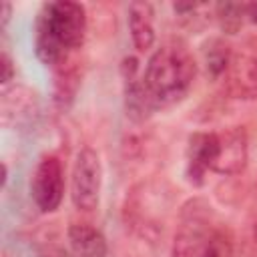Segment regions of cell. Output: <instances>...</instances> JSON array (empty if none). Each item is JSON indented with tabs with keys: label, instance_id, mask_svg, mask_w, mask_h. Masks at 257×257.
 <instances>
[{
	"label": "cell",
	"instance_id": "6da1fadb",
	"mask_svg": "<svg viewBox=\"0 0 257 257\" xmlns=\"http://www.w3.org/2000/svg\"><path fill=\"white\" fill-rule=\"evenodd\" d=\"M86 10L78 2L56 0L46 2L34 26V50L40 62L56 66L84 44Z\"/></svg>",
	"mask_w": 257,
	"mask_h": 257
},
{
	"label": "cell",
	"instance_id": "8fae6325",
	"mask_svg": "<svg viewBox=\"0 0 257 257\" xmlns=\"http://www.w3.org/2000/svg\"><path fill=\"white\" fill-rule=\"evenodd\" d=\"M52 70H54V92H52L54 104L58 110H68L82 82L80 62L70 54L64 60H60L56 66H52Z\"/></svg>",
	"mask_w": 257,
	"mask_h": 257
},
{
	"label": "cell",
	"instance_id": "277c9868",
	"mask_svg": "<svg viewBox=\"0 0 257 257\" xmlns=\"http://www.w3.org/2000/svg\"><path fill=\"white\" fill-rule=\"evenodd\" d=\"M102 189V163L94 149L78 151L70 175V199L78 211L90 213L98 207Z\"/></svg>",
	"mask_w": 257,
	"mask_h": 257
},
{
	"label": "cell",
	"instance_id": "9a60e30c",
	"mask_svg": "<svg viewBox=\"0 0 257 257\" xmlns=\"http://www.w3.org/2000/svg\"><path fill=\"white\" fill-rule=\"evenodd\" d=\"M217 20L223 32L237 34L243 26V20L247 18V4L245 2H221L215 6Z\"/></svg>",
	"mask_w": 257,
	"mask_h": 257
},
{
	"label": "cell",
	"instance_id": "ac0fdd59",
	"mask_svg": "<svg viewBox=\"0 0 257 257\" xmlns=\"http://www.w3.org/2000/svg\"><path fill=\"white\" fill-rule=\"evenodd\" d=\"M247 18L253 24H257V2H249L247 4Z\"/></svg>",
	"mask_w": 257,
	"mask_h": 257
},
{
	"label": "cell",
	"instance_id": "8992f818",
	"mask_svg": "<svg viewBox=\"0 0 257 257\" xmlns=\"http://www.w3.org/2000/svg\"><path fill=\"white\" fill-rule=\"evenodd\" d=\"M221 80L225 92L233 98L257 96V40H247L233 48L229 68Z\"/></svg>",
	"mask_w": 257,
	"mask_h": 257
},
{
	"label": "cell",
	"instance_id": "9c48e42d",
	"mask_svg": "<svg viewBox=\"0 0 257 257\" xmlns=\"http://www.w3.org/2000/svg\"><path fill=\"white\" fill-rule=\"evenodd\" d=\"M38 94L26 86H10L2 92L0 112L6 126H28L38 116Z\"/></svg>",
	"mask_w": 257,
	"mask_h": 257
},
{
	"label": "cell",
	"instance_id": "5b68a950",
	"mask_svg": "<svg viewBox=\"0 0 257 257\" xmlns=\"http://www.w3.org/2000/svg\"><path fill=\"white\" fill-rule=\"evenodd\" d=\"M30 197L42 213H54L64 197V169L56 155H44L30 179Z\"/></svg>",
	"mask_w": 257,
	"mask_h": 257
},
{
	"label": "cell",
	"instance_id": "e0dca14e",
	"mask_svg": "<svg viewBox=\"0 0 257 257\" xmlns=\"http://www.w3.org/2000/svg\"><path fill=\"white\" fill-rule=\"evenodd\" d=\"M10 14H12V4L10 2H4L2 4V28H6V24L10 20Z\"/></svg>",
	"mask_w": 257,
	"mask_h": 257
},
{
	"label": "cell",
	"instance_id": "7a4b0ae2",
	"mask_svg": "<svg viewBox=\"0 0 257 257\" xmlns=\"http://www.w3.org/2000/svg\"><path fill=\"white\" fill-rule=\"evenodd\" d=\"M173 257H235V235L207 203L191 201L181 211Z\"/></svg>",
	"mask_w": 257,
	"mask_h": 257
},
{
	"label": "cell",
	"instance_id": "3957f363",
	"mask_svg": "<svg viewBox=\"0 0 257 257\" xmlns=\"http://www.w3.org/2000/svg\"><path fill=\"white\" fill-rule=\"evenodd\" d=\"M197 76V60L181 38L165 40L149 58L143 82L157 108L187 96Z\"/></svg>",
	"mask_w": 257,
	"mask_h": 257
},
{
	"label": "cell",
	"instance_id": "5bb4252c",
	"mask_svg": "<svg viewBox=\"0 0 257 257\" xmlns=\"http://www.w3.org/2000/svg\"><path fill=\"white\" fill-rule=\"evenodd\" d=\"M201 52H203V64L207 68V74L213 80H221L229 68L233 46L223 38H209L203 44Z\"/></svg>",
	"mask_w": 257,
	"mask_h": 257
},
{
	"label": "cell",
	"instance_id": "30bf717a",
	"mask_svg": "<svg viewBox=\"0 0 257 257\" xmlns=\"http://www.w3.org/2000/svg\"><path fill=\"white\" fill-rule=\"evenodd\" d=\"M217 153V133H195L187 141V179L193 185H203V177L211 171Z\"/></svg>",
	"mask_w": 257,
	"mask_h": 257
},
{
	"label": "cell",
	"instance_id": "52a82bcc",
	"mask_svg": "<svg viewBox=\"0 0 257 257\" xmlns=\"http://www.w3.org/2000/svg\"><path fill=\"white\" fill-rule=\"evenodd\" d=\"M249 143L243 126L217 131V153L211 171L219 175H239L247 167Z\"/></svg>",
	"mask_w": 257,
	"mask_h": 257
},
{
	"label": "cell",
	"instance_id": "ba28073f",
	"mask_svg": "<svg viewBox=\"0 0 257 257\" xmlns=\"http://www.w3.org/2000/svg\"><path fill=\"white\" fill-rule=\"evenodd\" d=\"M120 72H122V82H124L126 116L135 122H145L157 110V106H155L151 94L147 92L143 76H139V58H135V56L122 58Z\"/></svg>",
	"mask_w": 257,
	"mask_h": 257
},
{
	"label": "cell",
	"instance_id": "4fadbf2b",
	"mask_svg": "<svg viewBox=\"0 0 257 257\" xmlns=\"http://www.w3.org/2000/svg\"><path fill=\"white\" fill-rule=\"evenodd\" d=\"M66 237L74 257H106V239L96 227L88 223H72Z\"/></svg>",
	"mask_w": 257,
	"mask_h": 257
},
{
	"label": "cell",
	"instance_id": "2e32d148",
	"mask_svg": "<svg viewBox=\"0 0 257 257\" xmlns=\"http://www.w3.org/2000/svg\"><path fill=\"white\" fill-rule=\"evenodd\" d=\"M0 68H2V74H0V82L2 84H8L12 78H14V62H12V58L6 54V52H2V56H0Z\"/></svg>",
	"mask_w": 257,
	"mask_h": 257
},
{
	"label": "cell",
	"instance_id": "7c38bea8",
	"mask_svg": "<svg viewBox=\"0 0 257 257\" xmlns=\"http://www.w3.org/2000/svg\"><path fill=\"white\" fill-rule=\"evenodd\" d=\"M128 32L139 52H147L155 44V8L151 2L128 4Z\"/></svg>",
	"mask_w": 257,
	"mask_h": 257
},
{
	"label": "cell",
	"instance_id": "d6986e66",
	"mask_svg": "<svg viewBox=\"0 0 257 257\" xmlns=\"http://www.w3.org/2000/svg\"><path fill=\"white\" fill-rule=\"evenodd\" d=\"M253 243L257 245V219H255V223H253Z\"/></svg>",
	"mask_w": 257,
	"mask_h": 257
}]
</instances>
